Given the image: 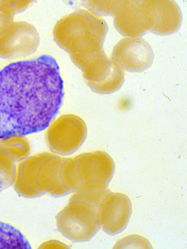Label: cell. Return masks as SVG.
<instances>
[{
  "mask_svg": "<svg viewBox=\"0 0 187 249\" xmlns=\"http://www.w3.org/2000/svg\"><path fill=\"white\" fill-rule=\"evenodd\" d=\"M66 51L74 63L82 71L91 61L106 54L103 41L93 35L87 34L73 36L67 45Z\"/></svg>",
  "mask_w": 187,
  "mask_h": 249,
  "instance_id": "14",
  "label": "cell"
},
{
  "mask_svg": "<svg viewBox=\"0 0 187 249\" xmlns=\"http://www.w3.org/2000/svg\"><path fill=\"white\" fill-rule=\"evenodd\" d=\"M15 163L0 144V192L14 184L16 172Z\"/></svg>",
  "mask_w": 187,
  "mask_h": 249,
  "instance_id": "17",
  "label": "cell"
},
{
  "mask_svg": "<svg viewBox=\"0 0 187 249\" xmlns=\"http://www.w3.org/2000/svg\"><path fill=\"white\" fill-rule=\"evenodd\" d=\"M14 17L0 10V36L12 25Z\"/></svg>",
  "mask_w": 187,
  "mask_h": 249,
  "instance_id": "20",
  "label": "cell"
},
{
  "mask_svg": "<svg viewBox=\"0 0 187 249\" xmlns=\"http://www.w3.org/2000/svg\"><path fill=\"white\" fill-rule=\"evenodd\" d=\"M115 171L112 157L105 152L85 153L65 159L62 177L70 192L87 202L99 205L107 194Z\"/></svg>",
  "mask_w": 187,
  "mask_h": 249,
  "instance_id": "2",
  "label": "cell"
},
{
  "mask_svg": "<svg viewBox=\"0 0 187 249\" xmlns=\"http://www.w3.org/2000/svg\"><path fill=\"white\" fill-rule=\"evenodd\" d=\"M45 153L30 157L21 161L17 168L15 189L19 195L27 198L44 195L39 185V170Z\"/></svg>",
  "mask_w": 187,
  "mask_h": 249,
  "instance_id": "13",
  "label": "cell"
},
{
  "mask_svg": "<svg viewBox=\"0 0 187 249\" xmlns=\"http://www.w3.org/2000/svg\"><path fill=\"white\" fill-rule=\"evenodd\" d=\"M31 245L18 229L0 221V249H31Z\"/></svg>",
  "mask_w": 187,
  "mask_h": 249,
  "instance_id": "15",
  "label": "cell"
},
{
  "mask_svg": "<svg viewBox=\"0 0 187 249\" xmlns=\"http://www.w3.org/2000/svg\"><path fill=\"white\" fill-rule=\"evenodd\" d=\"M114 16L117 31L130 38H140L151 30V15L147 1H122Z\"/></svg>",
  "mask_w": 187,
  "mask_h": 249,
  "instance_id": "8",
  "label": "cell"
},
{
  "mask_svg": "<svg viewBox=\"0 0 187 249\" xmlns=\"http://www.w3.org/2000/svg\"><path fill=\"white\" fill-rule=\"evenodd\" d=\"M151 15L150 31L159 36H168L179 29L182 15L179 6L173 1H147Z\"/></svg>",
  "mask_w": 187,
  "mask_h": 249,
  "instance_id": "11",
  "label": "cell"
},
{
  "mask_svg": "<svg viewBox=\"0 0 187 249\" xmlns=\"http://www.w3.org/2000/svg\"><path fill=\"white\" fill-rule=\"evenodd\" d=\"M132 214V203L127 196L109 192L98 207L100 227L108 234L114 235L123 231Z\"/></svg>",
  "mask_w": 187,
  "mask_h": 249,
  "instance_id": "9",
  "label": "cell"
},
{
  "mask_svg": "<svg viewBox=\"0 0 187 249\" xmlns=\"http://www.w3.org/2000/svg\"><path fill=\"white\" fill-rule=\"evenodd\" d=\"M32 3V1H0V10L14 16L15 14L25 10Z\"/></svg>",
  "mask_w": 187,
  "mask_h": 249,
  "instance_id": "19",
  "label": "cell"
},
{
  "mask_svg": "<svg viewBox=\"0 0 187 249\" xmlns=\"http://www.w3.org/2000/svg\"><path fill=\"white\" fill-rule=\"evenodd\" d=\"M64 95L60 67L51 56L4 68L0 71V140L45 130Z\"/></svg>",
  "mask_w": 187,
  "mask_h": 249,
  "instance_id": "1",
  "label": "cell"
},
{
  "mask_svg": "<svg viewBox=\"0 0 187 249\" xmlns=\"http://www.w3.org/2000/svg\"><path fill=\"white\" fill-rule=\"evenodd\" d=\"M97 211L93 205L71 196L56 216L59 231L72 241H88L101 228Z\"/></svg>",
  "mask_w": 187,
  "mask_h": 249,
  "instance_id": "3",
  "label": "cell"
},
{
  "mask_svg": "<svg viewBox=\"0 0 187 249\" xmlns=\"http://www.w3.org/2000/svg\"><path fill=\"white\" fill-rule=\"evenodd\" d=\"M65 158L46 152L39 170V185L41 191L54 196H66L70 191L62 178V166Z\"/></svg>",
  "mask_w": 187,
  "mask_h": 249,
  "instance_id": "12",
  "label": "cell"
},
{
  "mask_svg": "<svg viewBox=\"0 0 187 249\" xmlns=\"http://www.w3.org/2000/svg\"><path fill=\"white\" fill-rule=\"evenodd\" d=\"M122 1H86L84 6L97 15H113L120 6Z\"/></svg>",
  "mask_w": 187,
  "mask_h": 249,
  "instance_id": "18",
  "label": "cell"
},
{
  "mask_svg": "<svg viewBox=\"0 0 187 249\" xmlns=\"http://www.w3.org/2000/svg\"><path fill=\"white\" fill-rule=\"evenodd\" d=\"M108 30L107 23L98 15L90 11L79 10L59 21L53 34L58 45L66 50L69 41L78 35H93L104 43Z\"/></svg>",
  "mask_w": 187,
  "mask_h": 249,
  "instance_id": "5",
  "label": "cell"
},
{
  "mask_svg": "<svg viewBox=\"0 0 187 249\" xmlns=\"http://www.w3.org/2000/svg\"><path fill=\"white\" fill-rule=\"evenodd\" d=\"M82 71L87 84L97 93H114L125 81V73L120 64L106 54L91 61Z\"/></svg>",
  "mask_w": 187,
  "mask_h": 249,
  "instance_id": "6",
  "label": "cell"
},
{
  "mask_svg": "<svg viewBox=\"0 0 187 249\" xmlns=\"http://www.w3.org/2000/svg\"><path fill=\"white\" fill-rule=\"evenodd\" d=\"M112 58L126 71L142 72L152 66L154 53L144 39L129 38L123 39L115 46Z\"/></svg>",
  "mask_w": 187,
  "mask_h": 249,
  "instance_id": "10",
  "label": "cell"
},
{
  "mask_svg": "<svg viewBox=\"0 0 187 249\" xmlns=\"http://www.w3.org/2000/svg\"><path fill=\"white\" fill-rule=\"evenodd\" d=\"M0 144L6 154L15 162L24 160L31 153V145L24 136H15L0 140Z\"/></svg>",
  "mask_w": 187,
  "mask_h": 249,
  "instance_id": "16",
  "label": "cell"
},
{
  "mask_svg": "<svg viewBox=\"0 0 187 249\" xmlns=\"http://www.w3.org/2000/svg\"><path fill=\"white\" fill-rule=\"evenodd\" d=\"M87 132L86 124L81 118L75 115H63L47 130V143L52 152L68 156L83 144Z\"/></svg>",
  "mask_w": 187,
  "mask_h": 249,
  "instance_id": "4",
  "label": "cell"
},
{
  "mask_svg": "<svg viewBox=\"0 0 187 249\" xmlns=\"http://www.w3.org/2000/svg\"><path fill=\"white\" fill-rule=\"evenodd\" d=\"M40 41L33 25L23 21L13 23L0 36V57L13 59L29 56L36 52Z\"/></svg>",
  "mask_w": 187,
  "mask_h": 249,
  "instance_id": "7",
  "label": "cell"
}]
</instances>
